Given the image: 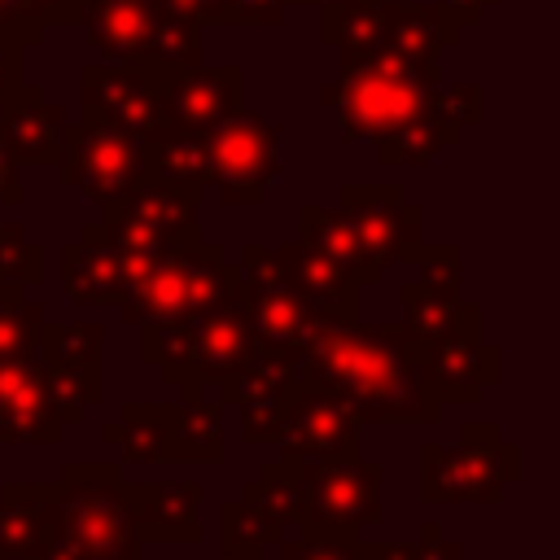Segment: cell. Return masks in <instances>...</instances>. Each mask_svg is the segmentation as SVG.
<instances>
[{
  "instance_id": "1",
  "label": "cell",
  "mask_w": 560,
  "mask_h": 560,
  "mask_svg": "<svg viewBox=\"0 0 560 560\" xmlns=\"http://www.w3.org/2000/svg\"><path fill=\"white\" fill-rule=\"evenodd\" d=\"M420 359L424 337L416 328L402 319L368 324L359 315L341 328L311 332L293 381L328 394L359 424H438L442 407L424 385Z\"/></svg>"
},
{
  "instance_id": "2",
  "label": "cell",
  "mask_w": 560,
  "mask_h": 560,
  "mask_svg": "<svg viewBox=\"0 0 560 560\" xmlns=\"http://www.w3.org/2000/svg\"><path fill=\"white\" fill-rule=\"evenodd\" d=\"M118 459H66L35 560H144Z\"/></svg>"
},
{
  "instance_id": "3",
  "label": "cell",
  "mask_w": 560,
  "mask_h": 560,
  "mask_svg": "<svg viewBox=\"0 0 560 560\" xmlns=\"http://www.w3.org/2000/svg\"><path fill=\"white\" fill-rule=\"evenodd\" d=\"M241 298V262H228L214 241L184 236L166 249V258L127 284L118 298V319L122 324H149V319H197L219 302Z\"/></svg>"
},
{
  "instance_id": "4",
  "label": "cell",
  "mask_w": 560,
  "mask_h": 560,
  "mask_svg": "<svg viewBox=\"0 0 560 560\" xmlns=\"http://www.w3.org/2000/svg\"><path fill=\"white\" fill-rule=\"evenodd\" d=\"M241 306H245V319L254 328L258 354L280 359V363H298L311 332L341 328V324L359 319L354 311H341L332 302H315L311 293H302L280 271V262L271 258L267 245L241 249Z\"/></svg>"
},
{
  "instance_id": "5",
  "label": "cell",
  "mask_w": 560,
  "mask_h": 560,
  "mask_svg": "<svg viewBox=\"0 0 560 560\" xmlns=\"http://www.w3.org/2000/svg\"><path fill=\"white\" fill-rule=\"evenodd\" d=\"M521 477V446L503 438L494 420L459 424V438L420 446V499L424 503H499Z\"/></svg>"
},
{
  "instance_id": "6",
  "label": "cell",
  "mask_w": 560,
  "mask_h": 560,
  "mask_svg": "<svg viewBox=\"0 0 560 560\" xmlns=\"http://www.w3.org/2000/svg\"><path fill=\"white\" fill-rule=\"evenodd\" d=\"M385 512V472L376 459H306L298 529L324 538H363Z\"/></svg>"
},
{
  "instance_id": "7",
  "label": "cell",
  "mask_w": 560,
  "mask_h": 560,
  "mask_svg": "<svg viewBox=\"0 0 560 560\" xmlns=\"http://www.w3.org/2000/svg\"><path fill=\"white\" fill-rule=\"evenodd\" d=\"M153 175L149 144H140L131 131L88 118L70 136H61V179L66 188H79L96 206H118L131 188H140Z\"/></svg>"
},
{
  "instance_id": "8",
  "label": "cell",
  "mask_w": 560,
  "mask_h": 560,
  "mask_svg": "<svg viewBox=\"0 0 560 560\" xmlns=\"http://www.w3.org/2000/svg\"><path fill=\"white\" fill-rule=\"evenodd\" d=\"M424 385L438 398V407H472L481 402L486 385L499 381L503 363H499V346L481 337V311L477 302H464L459 315L424 341V359H420Z\"/></svg>"
},
{
  "instance_id": "9",
  "label": "cell",
  "mask_w": 560,
  "mask_h": 560,
  "mask_svg": "<svg viewBox=\"0 0 560 560\" xmlns=\"http://www.w3.org/2000/svg\"><path fill=\"white\" fill-rule=\"evenodd\" d=\"M206 144V179L219 184L228 206H258L262 188L280 175V144L276 127H267L254 114H228L210 131H201Z\"/></svg>"
},
{
  "instance_id": "10",
  "label": "cell",
  "mask_w": 560,
  "mask_h": 560,
  "mask_svg": "<svg viewBox=\"0 0 560 560\" xmlns=\"http://www.w3.org/2000/svg\"><path fill=\"white\" fill-rule=\"evenodd\" d=\"M359 433H363V424L341 402L293 381L289 398L280 402V411L271 420L267 446H280V451H293L306 459H354L363 451Z\"/></svg>"
},
{
  "instance_id": "11",
  "label": "cell",
  "mask_w": 560,
  "mask_h": 560,
  "mask_svg": "<svg viewBox=\"0 0 560 560\" xmlns=\"http://www.w3.org/2000/svg\"><path fill=\"white\" fill-rule=\"evenodd\" d=\"M341 219L354 228L363 249L389 267V262H416L424 236L420 206H407L394 184L385 188H341Z\"/></svg>"
},
{
  "instance_id": "12",
  "label": "cell",
  "mask_w": 560,
  "mask_h": 560,
  "mask_svg": "<svg viewBox=\"0 0 560 560\" xmlns=\"http://www.w3.org/2000/svg\"><path fill=\"white\" fill-rule=\"evenodd\" d=\"M61 438H66V424L57 416L44 359L35 350L0 359V442L57 446Z\"/></svg>"
},
{
  "instance_id": "13",
  "label": "cell",
  "mask_w": 560,
  "mask_h": 560,
  "mask_svg": "<svg viewBox=\"0 0 560 560\" xmlns=\"http://www.w3.org/2000/svg\"><path fill=\"white\" fill-rule=\"evenodd\" d=\"M420 280L398 284V302H402V324L416 328L424 341L438 337L464 306V289H459V245H420L416 254Z\"/></svg>"
},
{
  "instance_id": "14",
  "label": "cell",
  "mask_w": 560,
  "mask_h": 560,
  "mask_svg": "<svg viewBox=\"0 0 560 560\" xmlns=\"http://www.w3.org/2000/svg\"><path fill=\"white\" fill-rule=\"evenodd\" d=\"M61 293L83 306H118L127 293V271L105 223H88L74 241L61 245Z\"/></svg>"
},
{
  "instance_id": "15",
  "label": "cell",
  "mask_w": 560,
  "mask_h": 560,
  "mask_svg": "<svg viewBox=\"0 0 560 560\" xmlns=\"http://www.w3.org/2000/svg\"><path fill=\"white\" fill-rule=\"evenodd\" d=\"M127 503L140 542H201L197 525V503H201V481H127Z\"/></svg>"
},
{
  "instance_id": "16",
  "label": "cell",
  "mask_w": 560,
  "mask_h": 560,
  "mask_svg": "<svg viewBox=\"0 0 560 560\" xmlns=\"http://www.w3.org/2000/svg\"><path fill=\"white\" fill-rule=\"evenodd\" d=\"M289 389H293V363L262 359V354L254 363H245L236 376L219 381V402L241 407V442L245 446H267L271 420H276L280 402L289 398Z\"/></svg>"
},
{
  "instance_id": "17",
  "label": "cell",
  "mask_w": 560,
  "mask_h": 560,
  "mask_svg": "<svg viewBox=\"0 0 560 560\" xmlns=\"http://www.w3.org/2000/svg\"><path fill=\"white\" fill-rule=\"evenodd\" d=\"M254 359H258V341H254L241 298L219 302L206 315H197V368H192L197 385H219Z\"/></svg>"
},
{
  "instance_id": "18",
  "label": "cell",
  "mask_w": 560,
  "mask_h": 560,
  "mask_svg": "<svg viewBox=\"0 0 560 560\" xmlns=\"http://www.w3.org/2000/svg\"><path fill=\"white\" fill-rule=\"evenodd\" d=\"M52 499H57V481L0 486V560H35L44 551Z\"/></svg>"
},
{
  "instance_id": "19",
  "label": "cell",
  "mask_w": 560,
  "mask_h": 560,
  "mask_svg": "<svg viewBox=\"0 0 560 560\" xmlns=\"http://www.w3.org/2000/svg\"><path fill=\"white\" fill-rule=\"evenodd\" d=\"M197 197H201V184H184V179H162V175H149L140 188H131L118 206V214L144 223L149 232L166 236V241H184V236H197Z\"/></svg>"
},
{
  "instance_id": "20",
  "label": "cell",
  "mask_w": 560,
  "mask_h": 560,
  "mask_svg": "<svg viewBox=\"0 0 560 560\" xmlns=\"http://www.w3.org/2000/svg\"><path fill=\"white\" fill-rule=\"evenodd\" d=\"M171 420L175 402H122L101 442L118 446V464H171Z\"/></svg>"
},
{
  "instance_id": "21",
  "label": "cell",
  "mask_w": 560,
  "mask_h": 560,
  "mask_svg": "<svg viewBox=\"0 0 560 560\" xmlns=\"http://www.w3.org/2000/svg\"><path fill=\"white\" fill-rule=\"evenodd\" d=\"M140 328V363L162 376V385H179V398L201 394L197 368V319H149Z\"/></svg>"
},
{
  "instance_id": "22",
  "label": "cell",
  "mask_w": 560,
  "mask_h": 560,
  "mask_svg": "<svg viewBox=\"0 0 560 560\" xmlns=\"http://www.w3.org/2000/svg\"><path fill=\"white\" fill-rule=\"evenodd\" d=\"M271 258H276L280 271H284L302 293H311L315 302H332V306H341V311L363 315V306H359V289H363V284H359L341 262H332L328 254H319V249L293 241V245L271 249Z\"/></svg>"
},
{
  "instance_id": "23",
  "label": "cell",
  "mask_w": 560,
  "mask_h": 560,
  "mask_svg": "<svg viewBox=\"0 0 560 560\" xmlns=\"http://www.w3.org/2000/svg\"><path fill=\"white\" fill-rule=\"evenodd\" d=\"M302 245H311V249H319V254H328L332 262H341L359 284H376L381 280V262L363 249V241L354 236V228L341 219V210H319V206H302Z\"/></svg>"
},
{
  "instance_id": "24",
  "label": "cell",
  "mask_w": 560,
  "mask_h": 560,
  "mask_svg": "<svg viewBox=\"0 0 560 560\" xmlns=\"http://www.w3.org/2000/svg\"><path fill=\"white\" fill-rule=\"evenodd\" d=\"M101 350H105V328L96 319H83V324L44 319L39 346H35L44 368L66 376H88V381H101Z\"/></svg>"
},
{
  "instance_id": "25",
  "label": "cell",
  "mask_w": 560,
  "mask_h": 560,
  "mask_svg": "<svg viewBox=\"0 0 560 560\" xmlns=\"http://www.w3.org/2000/svg\"><path fill=\"white\" fill-rule=\"evenodd\" d=\"M171 459H184V464H219L223 459V402H210L201 394L175 402Z\"/></svg>"
},
{
  "instance_id": "26",
  "label": "cell",
  "mask_w": 560,
  "mask_h": 560,
  "mask_svg": "<svg viewBox=\"0 0 560 560\" xmlns=\"http://www.w3.org/2000/svg\"><path fill=\"white\" fill-rule=\"evenodd\" d=\"M280 521L249 494H236L219 508V556L223 560H258L280 542Z\"/></svg>"
},
{
  "instance_id": "27",
  "label": "cell",
  "mask_w": 560,
  "mask_h": 560,
  "mask_svg": "<svg viewBox=\"0 0 560 560\" xmlns=\"http://www.w3.org/2000/svg\"><path fill=\"white\" fill-rule=\"evenodd\" d=\"M61 114L52 105H13L0 131L13 162H61Z\"/></svg>"
},
{
  "instance_id": "28",
  "label": "cell",
  "mask_w": 560,
  "mask_h": 560,
  "mask_svg": "<svg viewBox=\"0 0 560 560\" xmlns=\"http://www.w3.org/2000/svg\"><path fill=\"white\" fill-rule=\"evenodd\" d=\"M44 306L31 302L22 289L0 298V359H13V354H31L39 346V328H44Z\"/></svg>"
},
{
  "instance_id": "29",
  "label": "cell",
  "mask_w": 560,
  "mask_h": 560,
  "mask_svg": "<svg viewBox=\"0 0 560 560\" xmlns=\"http://www.w3.org/2000/svg\"><path fill=\"white\" fill-rule=\"evenodd\" d=\"M44 271V258H39V245L26 236L22 223H0V284H31L39 280Z\"/></svg>"
},
{
  "instance_id": "30",
  "label": "cell",
  "mask_w": 560,
  "mask_h": 560,
  "mask_svg": "<svg viewBox=\"0 0 560 560\" xmlns=\"http://www.w3.org/2000/svg\"><path fill=\"white\" fill-rule=\"evenodd\" d=\"M280 560H372L368 538H324V534H298L280 538Z\"/></svg>"
},
{
  "instance_id": "31",
  "label": "cell",
  "mask_w": 560,
  "mask_h": 560,
  "mask_svg": "<svg viewBox=\"0 0 560 560\" xmlns=\"http://www.w3.org/2000/svg\"><path fill=\"white\" fill-rule=\"evenodd\" d=\"M368 556L372 560H459L464 551H459V542H451L438 529V521H424L420 538H411V542H372Z\"/></svg>"
},
{
  "instance_id": "32",
  "label": "cell",
  "mask_w": 560,
  "mask_h": 560,
  "mask_svg": "<svg viewBox=\"0 0 560 560\" xmlns=\"http://www.w3.org/2000/svg\"><path fill=\"white\" fill-rule=\"evenodd\" d=\"M0 201H4V206H18V201H22V184H18V175H13V158H9V149H4V140H0Z\"/></svg>"
},
{
  "instance_id": "33",
  "label": "cell",
  "mask_w": 560,
  "mask_h": 560,
  "mask_svg": "<svg viewBox=\"0 0 560 560\" xmlns=\"http://www.w3.org/2000/svg\"><path fill=\"white\" fill-rule=\"evenodd\" d=\"M22 284H0V298H9V293H18Z\"/></svg>"
},
{
  "instance_id": "34",
  "label": "cell",
  "mask_w": 560,
  "mask_h": 560,
  "mask_svg": "<svg viewBox=\"0 0 560 560\" xmlns=\"http://www.w3.org/2000/svg\"><path fill=\"white\" fill-rule=\"evenodd\" d=\"M219 560H223V556H219ZM258 560H262V556H258Z\"/></svg>"
}]
</instances>
